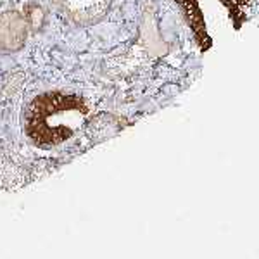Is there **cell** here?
Wrapping results in <instances>:
<instances>
[{
    "label": "cell",
    "mask_w": 259,
    "mask_h": 259,
    "mask_svg": "<svg viewBox=\"0 0 259 259\" xmlns=\"http://www.w3.org/2000/svg\"><path fill=\"white\" fill-rule=\"evenodd\" d=\"M89 104L80 95L47 92L33 99L26 109L24 126L38 147H54L76 135L87 121Z\"/></svg>",
    "instance_id": "1"
},
{
    "label": "cell",
    "mask_w": 259,
    "mask_h": 259,
    "mask_svg": "<svg viewBox=\"0 0 259 259\" xmlns=\"http://www.w3.org/2000/svg\"><path fill=\"white\" fill-rule=\"evenodd\" d=\"M31 180V168L16 150L0 147V189L16 190Z\"/></svg>",
    "instance_id": "2"
},
{
    "label": "cell",
    "mask_w": 259,
    "mask_h": 259,
    "mask_svg": "<svg viewBox=\"0 0 259 259\" xmlns=\"http://www.w3.org/2000/svg\"><path fill=\"white\" fill-rule=\"evenodd\" d=\"M28 36V23L18 11L0 14V49L16 52L23 49Z\"/></svg>",
    "instance_id": "3"
}]
</instances>
